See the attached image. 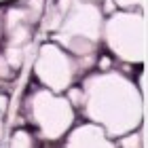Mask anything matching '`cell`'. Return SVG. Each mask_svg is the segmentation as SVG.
I'll use <instances>...</instances> for the list:
<instances>
[{
    "label": "cell",
    "mask_w": 148,
    "mask_h": 148,
    "mask_svg": "<svg viewBox=\"0 0 148 148\" xmlns=\"http://www.w3.org/2000/svg\"><path fill=\"white\" fill-rule=\"evenodd\" d=\"M78 108L85 119L99 125L106 136L116 140L129 131H136L146 121V97L138 91L136 80L121 70H97L80 80Z\"/></svg>",
    "instance_id": "obj_1"
},
{
    "label": "cell",
    "mask_w": 148,
    "mask_h": 148,
    "mask_svg": "<svg viewBox=\"0 0 148 148\" xmlns=\"http://www.w3.org/2000/svg\"><path fill=\"white\" fill-rule=\"evenodd\" d=\"M99 6L102 4L87 0H70L59 28L53 32L51 42L68 51L78 62V70H87L93 66L97 47L102 42L104 13Z\"/></svg>",
    "instance_id": "obj_2"
},
{
    "label": "cell",
    "mask_w": 148,
    "mask_h": 148,
    "mask_svg": "<svg viewBox=\"0 0 148 148\" xmlns=\"http://www.w3.org/2000/svg\"><path fill=\"white\" fill-rule=\"evenodd\" d=\"M102 42L123 64L146 66L148 17L144 11H114L104 17Z\"/></svg>",
    "instance_id": "obj_3"
},
{
    "label": "cell",
    "mask_w": 148,
    "mask_h": 148,
    "mask_svg": "<svg viewBox=\"0 0 148 148\" xmlns=\"http://www.w3.org/2000/svg\"><path fill=\"white\" fill-rule=\"evenodd\" d=\"M23 112L30 125L45 142H59L76 123V108L64 93H53L45 87H32L23 99Z\"/></svg>",
    "instance_id": "obj_4"
},
{
    "label": "cell",
    "mask_w": 148,
    "mask_h": 148,
    "mask_svg": "<svg viewBox=\"0 0 148 148\" xmlns=\"http://www.w3.org/2000/svg\"><path fill=\"white\" fill-rule=\"evenodd\" d=\"M32 64V72L38 85L53 93H66L70 87H74L80 74L78 62L55 42L40 45Z\"/></svg>",
    "instance_id": "obj_5"
},
{
    "label": "cell",
    "mask_w": 148,
    "mask_h": 148,
    "mask_svg": "<svg viewBox=\"0 0 148 148\" xmlns=\"http://www.w3.org/2000/svg\"><path fill=\"white\" fill-rule=\"evenodd\" d=\"M64 148H116L114 140L106 136V131L99 125L93 123H80L74 125L66 136Z\"/></svg>",
    "instance_id": "obj_6"
},
{
    "label": "cell",
    "mask_w": 148,
    "mask_h": 148,
    "mask_svg": "<svg viewBox=\"0 0 148 148\" xmlns=\"http://www.w3.org/2000/svg\"><path fill=\"white\" fill-rule=\"evenodd\" d=\"M146 121L138 127L136 131H129L125 136H121L114 140L116 148H146Z\"/></svg>",
    "instance_id": "obj_7"
},
{
    "label": "cell",
    "mask_w": 148,
    "mask_h": 148,
    "mask_svg": "<svg viewBox=\"0 0 148 148\" xmlns=\"http://www.w3.org/2000/svg\"><path fill=\"white\" fill-rule=\"evenodd\" d=\"M4 148H34V138L28 129H15L9 140H4Z\"/></svg>",
    "instance_id": "obj_8"
},
{
    "label": "cell",
    "mask_w": 148,
    "mask_h": 148,
    "mask_svg": "<svg viewBox=\"0 0 148 148\" xmlns=\"http://www.w3.org/2000/svg\"><path fill=\"white\" fill-rule=\"evenodd\" d=\"M116 11H148V0H112Z\"/></svg>",
    "instance_id": "obj_9"
},
{
    "label": "cell",
    "mask_w": 148,
    "mask_h": 148,
    "mask_svg": "<svg viewBox=\"0 0 148 148\" xmlns=\"http://www.w3.org/2000/svg\"><path fill=\"white\" fill-rule=\"evenodd\" d=\"M6 108H9V95H4L2 91H0V148H2L4 140H6Z\"/></svg>",
    "instance_id": "obj_10"
},
{
    "label": "cell",
    "mask_w": 148,
    "mask_h": 148,
    "mask_svg": "<svg viewBox=\"0 0 148 148\" xmlns=\"http://www.w3.org/2000/svg\"><path fill=\"white\" fill-rule=\"evenodd\" d=\"M15 78H17V70L11 68L9 62H6V57L2 55V51H0V85L2 83H13Z\"/></svg>",
    "instance_id": "obj_11"
},
{
    "label": "cell",
    "mask_w": 148,
    "mask_h": 148,
    "mask_svg": "<svg viewBox=\"0 0 148 148\" xmlns=\"http://www.w3.org/2000/svg\"><path fill=\"white\" fill-rule=\"evenodd\" d=\"M146 78H148V72H146V66H144V68H142V72H140V76H138V83H136L138 91L142 93L144 97H146Z\"/></svg>",
    "instance_id": "obj_12"
},
{
    "label": "cell",
    "mask_w": 148,
    "mask_h": 148,
    "mask_svg": "<svg viewBox=\"0 0 148 148\" xmlns=\"http://www.w3.org/2000/svg\"><path fill=\"white\" fill-rule=\"evenodd\" d=\"M0 38H2V11H0Z\"/></svg>",
    "instance_id": "obj_13"
},
{
    "label": "cell",
    "mask_w": 148,
    "mask_h": 148,
    "mask_svg": "<svg viewBox=\"0 0 148 148\" xmlns=\"http://www.w3.org/2000/svg\"><path fill=\"white\" fill-rule=\"evenodd\" d=\"M87 2H95V4H102V0H87Z\"/></svg>",
    "instance_id": "obj_14"
},
{
    "label": "cell",
    "mask_w": 148,
    "mask_h": 148,
    "mask_svg": "<svg viewBox=\"0 0 148 148\" xmlns=\"http://www.w3.org/2000/svg\"><path fill=\"white\" fill-rule=\"evenodd\" d=\"M2 2H17V0H0V4H2Z\"/></svg>",
    "instance_id": "obj_15"
}]
</instances>
